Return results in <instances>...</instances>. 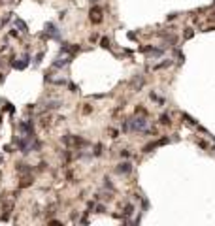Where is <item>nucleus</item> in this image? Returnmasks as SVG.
I'll list each match as a JSON object with an SVG mask.
<instances>
[{
    "mask_svg": "<svg viewBox=\"0 0 215 226\" xmlns=\"http://www.w3.org/2000/svg\"><path fill=\"white\" fill-rule=\"evenodd\" d=\"M62 141H64V145H68V147H75V149L89 147V141H87V140H81V138H77V136H72V134L62 136Z\"/></svg>",
    "mask_w": 215,
    "mask_h": 226,
    "instance_id": "f257e3e1",
    "label": "nucleus"
},
{
    "mask_svg": "<svg viewBox=\"0 0 215 226\" xmlns=\"http://www.w3.org/2000/svg\"><path fill=\"white\" fill-rule=\"evenodd\" d=\"M130 121V130L132 132H145V126H147V121H145V115L142 117H136V119H128Z\"/></svg>",
    "mask_w": 215,
    "mask_h": 226,
    "instance_id": "f03ea898",
    "label": "nucleus"
},
{
    "mask_svg": "<svg viewBox=\"0 0 215 226\" xmlns=\"http://www.w3.org/2000/svg\"><path fill=\"white\" fill-rule=\"evenodd\" d=\"M19 130H21V134L25 138H34V124H32V121L19 122Z\"/></svg>",
    "mask_w": 215,
    "mask_h": 226,
    "instance_id": "7ed1b4c3",
    "label": "nucleus"
},
{
    "mask_svg": "<svg viewBox=\"0 0 215 226\" xmlns=\"http://www.w3.org/2000/svg\"><path fill=\"white\" fill-rule=\"evenodd\" d=\"M168 141H170L168 138H161L158 141H151V143H147L145 147H143V153H151V151H153L155 147H158V145H166Z\"/></svg>",
    "mask_w": 215,
    "mask_h": 226,
    "instance_id": "20e7f679",
    "label": "nucleus"
},
{
    "mask_svg": "<svg viewBox=\"0 0 215 226\" xmlns=\"http://www.w3.org/2000/svg\"><path fill=\"white\" fill-rule=\"evenodd\" d=\"M29 60H30V57H29V55H25V57H23L21 58V60H15V58H13V62H11V66H13V68L15 70H25L27 68V66H29Z\"/></svg>",
    "mask_w": 215,
    "mask_h": 226,
    "instance_id": "39448f33",
    "label": "nucleus"
},
{
    "mask_svg": "<svg viewBox=\"0 0 215 226\" xmlns=\"http://www.w3.org/2000/svg\"><path fill=\"white\" fill-rule=\"evenodd\" d=\"M91 21L96 23V25H98V23H102V10L98 6H94L93 10H91Z\"/></svg>",
    "mask_w": 215,
    "mask_h": 226,
    "instance_id": "423d86ee",
    "label": "nucleus"
},
{
    "mask_svg": "<svg viewBox=\"0 0 215 226\" xmlns=\"http://www.w3.org/2000/svg\"><path fill=\"white\" fill-rule=\"evenodd\" d=\"M132 172V164L130 162H121V164L117 166V173H121V175H126V173Z\"/></svg>",
    "mask_w": 215,
    "mask_h": 226,
    "instance_id": "0eeeda50",
    "label": "nucleus"
},
{
    "mask_svg": "<svg viewBox=\"0 0 215 226\" xmlns=\"http://www.w3.org/2000/svg\"><path fill=\"white\" fill-rule=\"evenodd\" d=\"M72 62V57H64V58H57V60L53 62V68H64V66H68Z\"/></svg>",
    "mask_w": 215,
    "mask_h": 226,
    "instance_id": "6e6552de",
    "label": "nucleus"
},
{
    "mask_svg": "<svg viewBox=\"0 0 215 226\" xmlns=\"http://www.w3.org/2000/svg\"><path fill=\"white\" fill-rule=\"evenodd\" d=\"M17 172L21 173V175H27V173L32 172V168H30L29 164H17Z\"/></svg>",
    "mask_w": 215,
    "mask_h": 226,
    "instance_id": "1a4fd4ad",
    "label": "nucleus"
},
{
    "mask_svg": "<svg viewBox=\"0 0 215 226\" xmlns=\"http://www.w3.org/2000/svg\"><path fill=\"white\" fill-rule=\"evenodd\" d=\"M15 29H19L21 32H29V26H27L21 19H15Z\"/></svg>",
    "mask_w": 215,
    "mask_h": 226,
    "instance_id": "9d476101",
    "label": "nucleus"
},
{
    "mask_svg": "<svg viewBox=\"0 0 215 226\" xmlns=\"http://www.w3.org/2000/svg\"><path fill=\"white\" fill-rule=\"evenodd\" d=\"M59 106H61V102H59V100H53V102H47V104H45V109H57Z\"/></svg>",
    "mask_w": 215,
    "mask_h": 226,
    "instance_id": "9b49d317",
    "label": "nucleus"
},
{
    "mask_svg": "<svg viewBox=\"0 0 215 226\" xmlns=\"http://www.w3.org/2000/svg\"><path fill=\"white\" fill-rule=\"evenodd\" d=\"M29 185H32V179H30V177H25V179H23L21 183H19V187L25 188V187H29Z\"/></svg>",
    "mask_w": 215,
    "mask_h": 226,
    "instance_id": "f8f14e48",
    "label": "nucleus"
},
{
    "mask_svg": "<svg viewBox=\"0 0 215 226\" xmlns=\"http://www.w3.org/2000/svg\"><path fill=\"white\" fill-rule=\"evenodd\" d=\"M172 122V119H170V115H161V124H170Z\"/></svg>",
    "mask_w": 215,
    "mask_h": 226,
    "instance_id": "ddd939ff",
    "label": "nucleus"
},
{
    "mask_svg": "<svg viewBox=\"0 0 215 226\" xmlns=\"http://www.w3.org/2000/svg\"><path fill=\"white\" fill-rule=\"evenodd\" d=\"M134 213V205L132 204H126V207H125V215L128 217V215H132Z\"/></svg>",
    "mask_w": 215,
    "mask_h": 226,
    "instance_id": "4468645a",
    "label": "nucleus"
},
{
    "mask_svg": "<svg viewBox=\"0 0 215 226\" xmlns=\"http://www.w3.org/2000/svg\"><path fill=\"white\" fill-rule=\"evenodd\" d=\"M183 119L187 121V124H196V122H194V119L191 117V115H187V113H183Z\"/></svg>",
    "mask_w": 215,
    "mask_h": 226,
    "instance_id": "2eb2a0df",
    "label": "nucleus"
},
{
    "mask_svg": "<svg viewBox=\"0 0 215 226\" xmlns=\"http://www.w3.org/2000/svg\"><path fill=\"white\" fill-rule=\"evenodd\" d=\"M100 154H102V145L96 143L94 145V156H100Z\"/></svg>",
    "mask_w": 215,
    "mask_h": 226,
    "instance_id": "dca6fc26",
    "label": "nucleus"
},
{
    "mask_svg": "<svg viewBox=\"0 0 215 226\" xmlns=\"http://www.w3.org/2000/svg\"><path fill=\"white\" fill-rule=\"evenodd\" d=\"M100 45L104 47V49H110V40H107V38H102V40H100Z\"/></svg>",
    "mask_w": 215,
    "mask_h": 226,
    "instance_id": "f3484780",
    "label": "nucleus"
},
{
    "mask_svg": "<svg viewBox=\"0 0 215 226\" xmlns=\"http://www.w3.org/2000/svg\"><path fill=\"white\" fill-rule=\"evenodd\" d=\"M193 34H194L193 29H187V30H185V40H191V38H193Z\"/></svg>",
    "mask_w": 215,
    "mask_h": 226,
    "instance_id": "a211bd4d",
    "label": "nucleus"
},
{
    "mask_svg": "<svg viewBox=\"0 0 215 226\" xmlns=\"http://www.w3.org/2000/svg\"><path fill=\"white\" fill-rule=\"evenodd\" d=\"M42 57H43V53H38V55H36V64H40V62H42Z\"/></svg>",
    "mask_w": 215,
    "mask_h": 226,
    "instance_id": "6ab92c4d",
    "label": "nucleus"
},
{
    "mask_svg": "<svg viewBox=\"0 0 215 226\" xmlns=\"http://www.w3.org/2000/svg\"><path fill=\"white\" fill-rule=\"evenodd\" d=\"M136 113H140V115H147L145 108H136Z\"/></svg>",
    "mask_w": 215,
    "mask_h": 226,
    "instance_id": "aec40b11",
    "label": "nucleus"
},
{
    "mask_svg": "<svg viewBox=\"0 0 215 226\" xmlns=\"http://www.w3.org/2000/svg\"><path fill=\"white\" fill-rule=\"evenodd\" d=\"M198 145H200L202 149H208V143H206V141H202V140H198Z\"/></svg>",
    "mask_w": 215,
    "mask_h": 226,
    "instance_id": "412c9836",
    "label": "nucleus"
},
{
    "mask_svg": "<svg viewBox=\"0 0 215 226\" xmlns=\"http://www.w3.org/2000/svg\"><path fill=\"white\" fill-rule=\"evenodd\" d=\"M104 209H106L104 205H96V211H98V213H104Z\"/></svg>",
    "mask_w": 215,
    "mask_h": 226,
    "instance_id": "4be33fe9",
    "label": "nucleus"
},
{
    "mask_svg": "<svg viewBox=\"0 0 215 226\" xmlns=\"http://www.w3.org/2000/svg\"><path fill=\"white\" fill-rule=\"evenodd\" d=\"M128 154H130V153H128V151H126V149H123V151H121V156H125V158H126V156H128Z\"/></svg>",
    "mask_w": 215,
    "mask_h": 226,
    "instance_id": "5701e85b",
    "label": "nucleus"
},
{
    "mask_svg": "<svg viewBox=\"0 0 215 226\" xmlns=\"http://www.w3.org/2000/svg\"><path fill=\"white\" fill-rule=\"evenodd\" d=\"M2 79H4V75H2V74H0V83H2Z\"/></svg>",
    "mask_w": 215,
    "mask_h": 226,
    "instance_id": "b1692460",
    "label": "nucleus"
}]
</instances>
